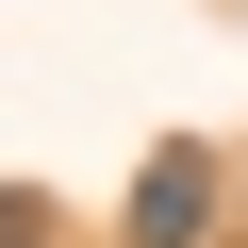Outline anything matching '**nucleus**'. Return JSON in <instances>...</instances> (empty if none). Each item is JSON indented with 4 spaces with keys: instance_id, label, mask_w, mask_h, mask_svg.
I'll use <instances>...</instances> for the list:
<instances>
[{
    "instance_id": "1",
    "label": "nucleus",
    "mask_w": 248,
    "mask_h": 248,
    "mask_svg": "<svg viewBox=\"0 0 248 248\" xmlns=\"http://www.w3.org/2000/svg\"><path fill=\"white\" fill-rule=\"evenodd\" d=\"M116 232H133V248H215V232H232V182H215V149H182V133H166V149L133 166V199H116Z\"/></svg>"
},
{
    "instance_id": "2",
    "label": "nucleus",
    "mask_w": 248,
    "mask_h": 248,
    "mask_svg": "<svg viewBox=\"0 0 248 248\" xmlns=\"http://www.w3.org/2000/svg\"><path fill=\"white\" fill-rule=\"evenodd\" d=\"M0 248H66V215H50L33 182H0Z\"/></svg>"
}]
</instances>
